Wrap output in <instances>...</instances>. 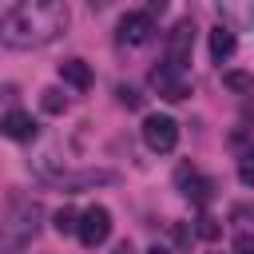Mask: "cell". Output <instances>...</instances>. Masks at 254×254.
<instances>
[{"mask_svg":"<svg viewBox=\"0 0 254 254\" xmlns=\"http://www.w3.org/2000/svg\"><path fill=\"white\" fill-rule=\"evenodd\" d=\"M71 24L64 0H16L0 16V44L12 52H32L56 44Z\"/></svg>","mask_w":254,"mask_h":254,"instance_id":"6da1fadb","label":"cell"},{"mask_svg":"<svg viewBox=\"0 0 254 254\" xmlns=\"http://www.w3.org/2000/svg\"><path fill=\"white\" fill-rule=\"evenodd\" d=\"M40 218H44V206L36 198H16L0 218V254H24L40 234Z\"/></svg>","mask_w":254,"mask_h":254,"instance_id":"7a4b0ae2","label":"cell"},{"mask_svg":"<svg viewBox=\"0 0 254 254\" xmlns=\"http://www.w3.org/2000/svg\"><path fill=\"white\" fill-rule=\"evenodd\" d=\"M151 87L163 95V99H171V103H179V99H187L190 95V75H187V67H179V64H159L155 71H151Z\"/></svg>","mask_w":254,"mask_h":254,"instance_id":"3957f363","label":"cell"},{"mask_svg":"<svg viewBox=\"0 0 254 254\" xmlns=\"http://www.w3.org/2000/svg\"><path fill=\"white\" fill-rule=\"evenodd\" d=\"M143 143L155 151V155H171L175 143H179V123L171 115H147L143 119Z\"/></svg>","mask_w":254,"mask_h":254,"instance_id":"277c9868","label":"cell"},{"mask_svg":"<svg viewBox=\"0 0 254 254\" xmlns=\"http://www.w3.org/2000/svg\"><path fill=\"white\" fill-rule=\"evenodd\" d=\"M75 234H79V242H83L87 250L103 246L107 234H111V210H107V206H87V210L79 214V222H75Z\"/></svg>","mask_w":254,"mask_h":254,"instance_id":"5b68a950","label":"cell"},{"mask_svg":"<svg viewBox=\"0 0 254 254\" xmlns=\"http://www.w3.org/2000/svg\"><path fill=\"white\" fill-rule=\"evenodd\" d=\"M119 44H127V48H143L147 40H151V32H155V16L151 12H127L123 20H119Z\"/></svg>","mask_w":254,"mask_h":254,"instance_id":"8992f818","label":"cell"},{"mask_svg":"<svg viewBox=\"0 0 254 254\" xmlns=\"http://www.w3.org/2000/svg\"><path fill=\"white\" fill-rule=\"evenodd\" d=\"M190 48H194V24H190V20H179V24L171 28V36H167V52H163V60L187 67V64H190Z\"/></svg>","mask_w":254,"mask_h":254,"instance_id":"52a82bcc","label":"cell"},{"mask_svg":"<svg viewBox=\"0 0 254 254\" xmlns=\"http://www.w3.org/2000/svg\"><path fill=\"white\" fill-rule=\"evenodd\" d=\"M179 187H183V194L190 198V202H210L214 198V183L206 179V175H198L194 167H179Z\"/></svg>","mask_w":254,"mask_h":254,"instance_id":"ba28073f","label":"cell"},{"mask_svg":"<svg viewBox=\"0 0 254 254\" xmlns=\"http://www.w3.org/2000/svg\"><path fill=\"white\" fill-rule=\"evenodd\" d=\"M36 119L28 115V111H8L4 119H0V135H8V139H16V143H32L36 139Z\"/></svg>","mask_w":254,"mask_h":254,"instance_id":"9c48e42d","label":"cell"},{"mask_svg":"<svg viewBox=\"0 0 254 254\" xmlns=\"http://www.w3.org/2000/svg\"><path fill=\"white\" fill-rule=\"evenodd\" d=\"M56 183L75 194V190H87V187H103V183H115V171H79V175H56Z\"/></svg>","mask_w":254,"mask_h":254,"instance_id":"30bf717a","label":"cell"},{"mask_svg":"<svg viewBox=\"0 0 254 254\" xmlns=\"http://www.w3.org/2000/svg\"><path fill=\"white\" fill-rule=\"evenodd\" d=\"M214 8L234 28H254V0H214Z\"/></svg>","mask_w":254,"mask_h":254,"instance_id":"8fae6325","label":"cell"},{"mask_svg":"<svg viewBox=\"0 0 254 254\" xmlns=\"http://www.w3.org/2000/svg\"><path fill=\"white\" fill-rule=\"evenodd\" d=\"M234 48H238V40H234V32H230L226 24L210 28V60H214V64H226V60L234 56Z\"/></svg>","mask_w":254,"mask_h":254,"instance_id":"7c38bea8","label":"cell"},{"mask_svg":"<svg viewBox=\"0 0 254 254\" xmlns=\"http://www.w3.org/2000/svg\"><path fill=\"white\" fill-rule=\"evenodd\" d=\"M60 79L71 83L75 91H87V87H91V67H87L83 60H64V64H60Z\"/></svg>","mask_w":254,"mask_h":254,"instance_id":"4fadbf2b","label":"cell"},{"mask_svg":"<svg viewBox=\"0 0 254 254\" xmlns=\"http://www.w3.org/2000/svg\"><path fill=\"white\" fill-rule=\"evenodd\" d=\"M40 107H44L48 115H60V111L67 107V95H64L60 87H44V91H40Z\"/></svg>","mask_w":254,"mask_h":254,"instance_id":"5bb4252c","label":"cell"},{"mask_svg":"<svg viewBox=\"0 0 254 254\" xmlns=\"http://www.w3.org/2000/svg\"><path fill=\"white\" fill-rule=\"evenodd\" d=\"M75 222H79V214H75L71 206H60V210H56V218H52L56 234H75Z\"/></svg>","mask_w":254,"mask_h":254,"instance_id":"9a60e30c","label":"cell"},{"mask_svg":"<svg viewBox=\"0 0 254 254\" xmlns=\"http://www.w3.org/2000/svg\"><path fill=\"white\" fill-rule=\"evenodd\" d=\"M222 83H226L230 91H250V87H254V75H246V71H226Z\"/></svg>","mask_w":254,"mask_h":254,"instance_id":"2e32d148","label":"cell"},{"mask_svg":"<svg viewBox=\"0 0 254 254\" xmlns=\"http://www.w3.org/2000/svg\"><path fill=\"white\" fill-rule=\"evenodd\" d=\"M115 99H119L123 107H143V95H139L135 87H127V83H119V87H115Z\"/></svg>","mask_w":254,"mask_h":254,"instance_id":"e0dca14e","label":"cell"},{"mask_svg":"<svg viewBox=\"0 0 254 254\" xmlns=\"http://www.w3.org/2000/svg\"><path fill=\"white\" fill-rule=\"evenodd\" d=\"M238 179H242L246 187H254V147H250V151L238 159Z\"/></svg>","mask_w":254,"mask_h":254,"instance_id":"ac0fdd59","label":"cell"},{"mask_svg":"<svg viewBox=\"0 0 254 254\" xmlns=\"http://www.w3.org/2000/svg\"><path fill=\"white\" fill-rule=\"evenodd\" d=\"M234 250L238 254H254V234H238L234 238Z\"/></svg>","mask_w":254,"mask_h":254,"instance_id":"d6986e66","label":"cell"},{"mask_svg":"<svg viewBox=\"0 0 254 254\" xmlns=\"http://www.w3.org/2000/svg\"><path fill=\"white\" fill-rule=\"evenodd\" d=\"M198 234H202V238H214V234H218V226H214L210 218H198Z\"/></svg>","mask_w":254,"mask_h":254,"instance_id":"ffe728a7","label":"cell"},{"mask_svg":"<svg viewBox=\"0 0 254 254\" xmlns=\"http://www.w3.org/2000/svg\"><path fill=\"white\" fill-rule=\"evenodd\" d=\"M147 12H151V16H155V12L163 16V12H167V0H147Z\"/></svg>","mask_w":254,"mask_h":254,"instance_id":"44dd1931","label":"cell"},{"mask_svg":"<svg viewBox=\"0 0 254 254\" xmlns=\"http://www.w3.org/2000/svg\"><path fill=\"white\" fill-rule=\"evenodd\" d=\"M115 254H131V242H119V246H115Z\"/></svg>","mask_w":254,"mask_h":254,"instance_id":"7402d4cb","label":"cell"},{"mask_svg":"<svg viewBox=\"0 0 254 254\" xmlns=\"http://www.w3.org/2000/svg\"><path fill=\"white\" fill-rule=\"evenodd\" d=\"M87 4H91V8H95V12H99V8H107V4H111V0H87Z\"/></svg>","mask_w":254,"mask_h":254,"instance_id":"603a6c76","label":"cell"},{"mask_svg":"<svg viewBox=\"0 0 254 254\" xmlns=\"http://www.w3.org/2000/svg\"><path fill=\"white\" fill-rule=\"evenodd\" d=\"M147 254H171V250H159V246H155V250H147Z\"/></svg>","mask_w":254,"mask_h":254,"instance_id":"cb8c5ba5","label":"cell"}]
</instances>
